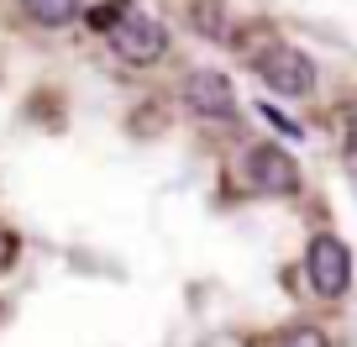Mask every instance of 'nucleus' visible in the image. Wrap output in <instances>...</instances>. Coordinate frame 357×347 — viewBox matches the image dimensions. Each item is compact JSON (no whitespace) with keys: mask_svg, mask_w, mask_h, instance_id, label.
Segmentation results:
<instances>
[{"mask_svg":"<svg viewBox=\"0 0 357 347\" xmlns=\"http://www.w3.org/2000/svg\"><path fill=\"white\" fill-rule=\"evenodd\" d=\"M347 137H352V153H357V111H352V126H347Z\"/></svg>","mask_w":357,"mask_h":347,"instance_id":"nucleus-8","label":"nucleus"},{"mask_svg":"<svg viewBox=\"0 0 357 347\" xmlns=\"http://www.w3.org/2000/svg\"><path fill=\"white\" fill-rule=\"evenodd\" d=\"M305 263H310V284L326 295V300L347 295V284H352V258H347V247L336 242V237H315Z\"/></svg>","mask_w":357,"mask_h":347,"instance_id":"nucleus-4","label":"nucleus"},{"mask_svg":"<svg viewBox=\"0 0 357 347\" xmlns=\"http://www.w3.org/2000/svg\"><path fill=\"white\" fill-rule=\"evenodd\" d=\"M279 347H326V337L315 332V326H294V332H284Z\"/></svg>","mask_w":357,"mask_h":347,"instance_id":"nucleus-7","label":"nucleus"},{"mask_svg":"<svg viewBox=\"0 0 357 347\" xmlns=\"http://www.w3.org/2000/svg\"><path fill=\"white\" fill-rule=\"evenodd\" d=\"M22 11L37 27H68L79 16V0H22Z\"/></svg>","mask_w":357,"mask_h":347,"instance_id":"nucleus-6","label":"nucleus"},{"mask_svg":"<svg viewBox=\"0 0 357 347\" xmlns=\"http://www.w3.org/2000/svg\"><path fill=\"white\" fill-rule=\"evenodd\" d=\"M184 105L195 116H211V121H231L236 116V95L226 84V74H215V68H195L184 79Z\"/></svg>","mask_w":357,"mask_h":347,"instance_id":"nucleus-3","label":"nucleus"},{"mask_svg":"<svg viewBox=\"0 0 357 347\" xmlns=\"http://www.w3.org/2000/svg\"><path fill=\"white\" fill-rule=\"evenodd\" d=\"M257 74H263V84L273 95H310L315 90V64L310 53H300V47H268L263 58H257Z\"/></svg>","mask_w":357,"mask_h":347,"instance_id":"nucleus-2","label":"nucleus"},{"mask_svg":"<svg viewBox=\"0 0 357 347\" xmlns=\"http://www.w3.org/2000/svg\"><path fill=\"white\" fill-rule=\"evenodd\" d=\"M247 179L257 184L263 195H289L294 184H300V168H294V158L284 153V147H252L247 153Z\"/></svg>","mask_w":357,"mask_h":347,"instance_id":"nucleus-5","label":"nucleus"},{"mask_svg":"<svg viewBox=\"0 0 357 347\" xmlns=\"http://www.w3.org/2000/svg\"><path fill=\"white\" fill-rule=\"evenodd\" d=\"M111 53L126 58V64H158V58L168 53V32L158 16L147 11H126L121 22L111 27Z\"/></svg>","mask_w":357,"mask_h":347,"instance_id":"nucleus-1","label":"nucleus"}]
</instances>
